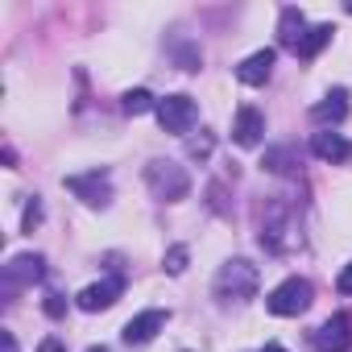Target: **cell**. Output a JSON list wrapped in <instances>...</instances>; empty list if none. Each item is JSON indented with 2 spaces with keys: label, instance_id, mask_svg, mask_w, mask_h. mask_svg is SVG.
Masks as SVG:
<instances>
[{
  "label": "cell",
  "instance_id": "obj_12",
  "mask_svg": "<svg viewBox=\"0 0 352 352\" xmlns=\"http://www.w3.org/2000/svg\"><path fill=\"white\" fill-rule=\"evenodd\" d=\"M261 133H265V116L245 104V108L236 112V120H232V141H236V145H257Z\"/></svg>",
  "mask_w": 352,
  "mask_h": 352
},
{
  "label": "cell",
  "instance_id": "obj_21",
  "mask_svg": "<svg viewBox=\"0 0 352 352\" xmlns=\"http://www.w3.org/2000/svg\"><path fill=\"white\" fill-rule=\"evenodd\" d=\"M336 290H340V294H352V261H348V265H344V274L336 278Z\"/></svg>",
  "mask_w": 352,
  "mask_h": 352
},
{
  "label": "cell",
  "instance_id": "obj_4",
  "mask_svg": "<svg viewBox=\"0 0 352 352\" xmlns=\"http://www.w3.org/2000/svg\"><path fill=\"white\" fill-rule=\"evenodd\" d=\"M195 120H199V108H195L191 96H166V100H157V124L166 133L183 137V133L195 129Z\"/></svg>",
  "mask_w": 352,
  "mask_h": 352
},
{
  "label": "cell",
  "instance_id": "obj_2",
  "mask_svg": "<svg viewBox=\"0 0 352 352\" xmlns=\"http://www.w3.org/2000/svg\"><path fill=\"white\" fill-rule=\"evenodd\" d=\"M145 183H149V191H153L162 204H179V199H187V191H191V174H187L179 162L153 157V162L145 166Z\"/></svg>",
  "mask_w": 352,
  "mask_h": 352
},
{
  "label": "cell",
  "instance_id": "obj_20",
  "mask_svg": "<svg viewBox=\"0 0 352 352\" xmlns=\"http://www.w3.org/2000/svg\"><path fill=\"white\" fill-rule=\"evenodd\" d=\"M63 311H67V302H63V294H50V298H46V315H50V319H58Z\"/></svg>",
  "mask_w": 352,
  "mask_h": 352
},
{
  "label": "cell",
  "instance_id": "obj_23",
  "mask_svg": "<svg viewBox=\"0 0 352 352\" xmlns=\"http://www.w3.org/2000/svg\"><path fill=\"white\" fill-rule=\"evenodd\" d=\"M0 348H5V352H17V344H13V336H9V331H0Z\"/></svg>",
  "mask_w": 352,
  "mask_h": 352
},
{
  "label": "cell",
  "instance_id": "obj_8",
  "mask_svg": "<svg viewBox=\"0 0 352 352\" xmlns=\"http://www.w3.org/2000/svg\"><path fill=\"white\" fill-rule=\"evenodd\" d=\"M315 344H319V352H348L352 348V323H348V315H331L315 331Z\"/></svg>",
  "mask_w": 352,
  "mask_h": 352
},
{
  "label": "cell",
  "instance_id": "obj_25",
  "mask_svg": "<svg viewBox=\"0 0 352 352\" xmlns=\"http://www.w3.org/2000/svg\"><path fill=\"white\" fill-rule=\"evenodd\" d=\"M87 352H108V348H87Z\"/></svg>",
  "mask_w": 352,
  "mask_h": 352
},
{
  "label": "cell",
  "instance_id": "obj_9",
  "mask_svg": "<svg viewBox=\"0 0 352 352\" xmlns=\"http://www.w3.org/2000/svg\"><path fill=\"white\" fill-rule=\"evenodd\" d=\"M274 58H278V50H257V54H249L241 67H236V79L245 83V87H261L265 79H270V71H274Z\"/></svg>",
  "mask_w": 352,
  "mask_h": 352
},
{
  "label": "cell",
  "instance_id": "obj_7",
  "mask_svg": "<svg viewBox=\"0 0 352 352\" xmlns=\"http://www.w3.org/2000/svg\"><path fill=\"white\" fill-rule=\"evenodd\" d=\"M124 294V278H104V282H91L87 290H79V307L83 311H108L116 298Z\"/></svg>",
  "mask_w": 352,
  "mask_h": 352
},
{
  "label": "cell",
  "instance_id": "obj_18",
  "mask_svg": "<svg viewBox=\"0 0 352 352\" xmlns=\"http://www.w3.org/2000/svg\"><path fill=\"white\" fill-rule=\"evenodd\" d=\"M183 270H187V249L179 245V249L166 253V274H183Z\"/></svg>",
  "mask_w": 352,
  "mask_h": 352
},
{
  "label": "cell",
  "instance_id": "obj_14",
  "mask_svg": "<svg viewBox=\"0 0 352 352\" xmlns=\"http://www.w3.org/2000/svg\"><path fill=\"white\" fill-rule=\"evenodd\" d=\"M278 34H282V46L298 50V42H302V34H307V17H302L298 9H282V25H278Z\"/></svg>",
  "mask_w": 352,
  "mask_h": 352
},
{
  "label": "cell",
  "instance_id": "obj_13",
  "mask_svg": "<svg viewBox=\"0 0 352 352\" xmlns=\"http://www.w3.org/2000/svg\"><path fill=\"white\" fill-rule=\"evenodd\" d=\"M344 116H348V91H344V87L327 91V96L311 108V120H315V124H340Z\"/></svg>",
  "mask_w": 352,
  "mask_h": 352
},
{
  "label": "cell",
  "instance_id": "obj_11",
  "mask_svg": "<svg viewBox=\"0 0 352 352\" xmlns=\"http://www.w3.org/2000/svg\"><path fill=\"white\" fill-rule=\"evenodd\" d=\"M311 153H315L319 162H348V157H352V145H348V137L323 129V133L311 137Z\"/></svg>",
  "mask_w": 352,
  "mask_h": 352
},
{
  "label": "cell",
  "instance_id": "obj_6",
  "mask_svg": "<svg viewBox=\"0 0 352 352\" xmlns=\"http://www.w3.org/2000/svg\"><path fill=\"white\" fill-rule=\"evenodd\" d=\"M166 319H170V315H166V311H157V307H153V311H141V315H133V319L124 323V331H120V336H124V344L141 348V344H149V340L166 327Z\"/></svg>",
  "mask_w": 352,
  "mask_h": 352
},
{
  "label": "cell",
  "instance_id": "obj_1",
  "mask_svg": "<svg viewBox=\"0 0 352 352\" xmlns=\"http://www.w3.org/2000/svg\"><path fill=\"white\" fill-rule=\"evenodd\" d=\"M257 294V265L245 257H232L216 274V298L220 302H249Z\"/></svg>",
  "mask_w": 352,
  "mask_h": 352
},
{
  "label": "cell",
  "instance_id": "obj_3",
  "mask_svg": "<svg viewBox=\"0 0 352 352\" xmlns=\"http://www.w3.org/2000/svg\"><path fill=\"white\" fill-rule=\"evenodd\" d=\"M311 298H315V290H311V282H307V278H286L282 286H274V290H270L265 307H270L274 315L290 319V315H302V311L311 307Z\"/></svg>",
  "mask_w": 352,
  "mask_h": 352
},
{
  "label": "cell",
  "instance_id": "obj_24",
  "mask_svg": "<svg viewBox=\"0 0 352 352\" xmlns=\"http://www.w3.org/2000/svg\"><path fill=\"white\" fill-rule=\"evenodd\" d=\"M261 352H286V348H282V344H265Z\"/></svg>",
  "mask_w": 352,
  "mask_h": 352
},
{
  "label": "cell",
  "instance_id": "obj_22",
  "mask_svg": "<svg viewBox=\"0 0 352 352\" xmlns=\"http://www.w3.org/2000/svg\"><path fill=\"white\" fill-rule=\"evenodd\" d=\"M38 352H67V348H63L58 340H42V348H38Z\"/></svg>",
  "mask_w": 352,
  "mask_h": 352
},
{
  "label": "cell",
  "instance_id": "obj_16",
  "mask_svg": "<svg viewBox=\"0 0 352 352\" xmlns=\"http://www.w3.org/2000/svg\"><path fill=\"white\" fill-rule=\"evenodd\" d=\"M120 108H124L129 116H145L149 108L157 112V100H153V96H149L145 87H137V91H124V96H120Z\"/></svg>",
  "mask_w": 352,
  "mask_h": 352
},
{
  "label": "cell",
  "instance_id": "obj_17",
  "mask_svg": "<svg viewBox=\"0 0 352 352\" xmlns=\"http://www.w3.org/2000/svg\"><path fill=\"white\" fill-rule=\"evenodd\" d=\"M265 170H274V174H290L294 166H298V153L294 149H265V162H261Z\"/></svg>",
  "mask_w": 352,
  "mask_h": 352
},
{
  "label": "cell",
  "instance_id": "obj_5",
  "mask_svg": "<svg viewBox=\"0 0 352 352\" xmlns=\"http://www.w3.org/2000/svg\"><path fill=\"white\" fill-rule=\"evenodd\" d=\"M67 191H75L87 208H108V199H112L108 174H100V170H91V174H71V179H67Z\"/></svg>",
  "mask_w": 352,
  "mask_h": 352
},
{
  "label": "cell",
  "instance_id": "obj_19",
  "mask_svg": "<svg viewBox=\"0 0 352 352\" xmlns=\"http://www.w3.org/2000/svg\"><path fill=\"white\" fill-rule=\"evenodd\" d=\"M42 220V204L38 199H30V208H25V232H34V224Z\"/></svg>",
  "mask_w": 352,
  "mask_h": 352
},
{
  "label": "cell",
  "instance_id": "obj_10",
  "mask_svg": "<svg viewBox=\"0 0 352 352\" xmlns=\"http://www.w3.org/2000/svg\"><path fill=\"white\" fill-rule=\"evenodd\" d=\"M46 261L38 257V253H21V257H13L9 265H5V282L9 286H34V282H42V270Z\"/></svg>",
  "mask_w": 352,
  "mask_h": 352
},
{
  "label": "cell",
  "instance_id": "obj_15",
  "mask_svg": "<svg viewBox=\"0 0 352 352\" xmlns=\"http://www.w3.org/2000/svg\"><path fill=\"white\" fill-rule=\"evenodd\" d=\"M331 34H336L331 25H311V30L302 34V42H298V50H294V54H298V58H315V54L331 42Z\"/></svg>",
  "mask_w": 352,
  "mask_h": 352
}]
</instances>
